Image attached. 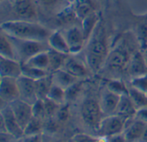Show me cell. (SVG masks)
Wrapping results in <instances>:
<instances>
[{
	"mask_svg": "<svg viewBox=\"0 0 147 142\" xmlns=\"http://www.w3.org/2000/svg\"><path fill=\"white\" fill-rule=\"evenodd\" d=\"M131 55L126 47L121 44L109 53L104 66L111 71H121L127 67Z\"/></svg>",
	"mask_w": 147,
	"mask_h": 142,
	"instance_id": "obj_7",
	"label": "cell"
},
{
	"mask_svg": "<svg viewBox=\"0 0 147 142\" xmlns=\"http://www.w3.org/2000/svg\"><path fill=\"white\" fill-rule=\"evenodd\" d=\"M0 74L1 78H18L22 76V64L16 60L0 58Z\"/></svg>",
	"mask_w": 147,
	"mask_h": 142,
	"instance_id": "obj_14",
	"label": "cell"
},
{
	"mask_svg": "<svg viewBox=\"0 0 147 142\" xmlns=\"http://www.w3.org/2000/svg\"><path fill=\"white\" fill-rule=\"evenodd\" d=\"M131 87L147 94V74L134 77L131 80Z\"/></svg>",
	"mask_w": 147,
	"mask_h": 142,
	"instance_id": "obj_33",
	"label": "cell"
},
{
	"mask_svg": "<svg viewBox=\"0 0 147 142\" xmlns=\"http://www.w3.org/2000/svg\"><path fill=\"white\" fill-rule=\"evenodd\" d=\"M82 90V83L77 81L67 89H65V102H72L77 99Z\"/></svg>",
	"mask_w": 147,
	"mask_h": 142,
	"instance_id": "obj_32",
	"label": "cell"
},
{
	"mask_svg": "<svg viewBox=\"0 0 147 142\" xmlns=\"http://www.w3.org/2000/svg\"><path fill=\"white\" fill-rule=\"evenodd\" d=\"M64 35L68 43L71 54L78 53L83 49L86 41L81 28L77 26L71 27L65 31Z\"/></svg>",
	"mask_w": 147,
	"mask_h": 142,
	"instance_id": "obj_11",
	"label": "cell"
},
{
	"mask_svg": "<svg viewBox=\"0 0 147 142\" xmlns=\"http://www.w3.org/2000/svg\"><path fill=\"white\" fill-rule=\"evenodd\" d=\"M43 101H44V105H45L46 116L53 117V116H55L60 105L56 103L55 102H53V100H51L49 98H47Z\"/></svg>",
	"mask_w": 147,
	"mask_h": 142,
	"instance_id": "obj_35",
	"label": "cell"
},
{
	"mask_svg": "<svg viewBox=\"0 0 147 142\" xmlns=\"http://www.w3.org/2000/svg\"><path fill=\"white\" fill-rule=\"evenodd\" d=\"M51 75H52L53 85L60 86L65 90L78 81V78L76 77L72 76L71 74H70L64 69H59L51 73Z\"/></svg>",
	"mask_w": 147,
	"mask_h": 142,
	"instance_id": "obj_20",
	"label": "cell"
},
{
	"mask_svg": "<svg viewBox=\"0 0 147 142\" xmlns=\"http://www.w3.org/2000/svg\"><path fill=\"white\" fill-rule=\"evenodd\" d=\"M127 69L129 73L134 77L147 74L146 61L141 52L135 51L132 53Z\"/></svg>",
	"mask_w": 147,
	"mask_h": 142,
	"instance_id": "obj_16",
	"label": "cell"
},
{
	"mask_svg": "<svg viewBox=\"0 0 147 142\" xmlns=\"http://www.w3.org/2000/svg\"><path fill=\"white\" fill-rule=\"evenodd\" d=\"M62 69H64L72 76L76 77L78 79L81 78H85L89 75V67L86 66L85 64L83 63L81 60L69 55L66 58Z\"/></svg>",
	"mask_w": 147,
	"mask_h": 142,
	"instance_id": "obj_15",
	"label": "cell"
},
{
	"mask_svg": "<svg viewBox=\"0 0 147 142\" xmlns=\"http://www.w3.org/2000/svg\"><path fill=\"white\" fill-rule=\"evenodd\" d=\"M1 29L10 37L38 41H47L51 34L46 27L38 22L19 19L3 22Z\"/></svg>",
	"mask_w": 147,
	"mask_h": 142,
	"instance_id": "obj_1",
	"label": "cell"
},
{
	"mask_svg": "<svg viewBox=\"0 0 147 142\" xmlns=\"http://www.w3.org/2000/svg\"><path fill=\"white\" fill-rule=\"evenodd\" d=\"M146 123L139 121L134 120L131 122L127 127H126L124 130V136L126 138L127 142H139L141 139L143 133L146 129Z\"/></svg>",
	"mask_w": 147,
	"mask_h": 142,
	"instance_id": "obj_18",
	"label": "cell"
},
{
	"mask_svg": "<svg viewBox=\"0 0 147 142\" xmlns=\"http://www.w3.org/2000/svg\"><path fill=\"white\" fill-rule=\"evenodd\" d=\"M17 85L19 90L20 99L28 103L31 105L38 100L35 92L34 80L26 78L24 76H21L17 78Z\"/></svg>",
	"mask_w": 147,
	"mask_h": 142,
	"instance_id": "obj_10",
	"label": "cell"
},
{
	"mask_svg": "<svg viewBox=\"0 0 147 142\" xmlns=\"http://www.w3.org/2000/svg\"><path fill=\"white\" fill-rule=\"evenodd\" d=\"M37 5L36 0H16L14 9L19 20L34 22L37 19Z\"/></svg>",
	"mask_w": 147,
	"mask_h": 142,
	"instance_id": "obj_9",
	"label": "cell"
},
{
	"mask_svg": "<svg viewBox=\"0 0 147 142\" xmlns=\"http://www.w3.org/2000/svg\"><path fill=\"white\" fill-rule=\"evenodd\" d=\"M72 7L76 16L80 20L84 19L91 13L95 12L94 5L91 0H75Z\"/></svg>",
	"mask_w": 147,
	"mask_h": 142,
	"instance_id": "obj_24",
	"label": "cell"
},
{
	"mask_svg": "<svg viewBox=\"0 0 147 142\" xmlns=\"http://www.w3.org/2000/svg\"><path fill=\"white\" fill-rule=\"evenodd\" d=\"M36 1H37L38 4L41 5L42 7H44L46 9H53L60 3L67 2L65 0H36Z\"/></svg>",
	"mask_w": 147,
	"mask_h": 142,
	"instance_id": "obj_37",
	"label": "cell"
},
{
	"mask_svg": "<svg viewBox=\"0 0 147 142\" xmlns=\"http://www.w3.org/2000/svg\"><path fill=\"white\" fill-rule=\"evenodd\" d=\"M47 43L49 45V47L65 53V54H71L70 53V48L68 46V43L65 40V37L64 35V34H62L59 31H54L53 33H51L48 40H47Z\"/></svg>",
	"mask_w": 147,
	"mask_h": 142,
	"instance_id": "obj_19",
	"label": "cell"
},
{
	"mask_svg": "<svg viewBox=\"0 0 147 142\" xmlns=\"http://www.w3.org/2000/svg\"><path fill=\"white\" fill-rule=\"evenodd\" d=\"M65 1H67L68 3H70V2H74L75 0H65Z\"/></svg>",
	"mask_w": 147,
	"mask_h": 142,
	"instance_id": "obj_46",
	"label": "cell"
},
{
	"mask_svg": "<svg viewBox=\"0 0 147 142\" xmlns=\"http://www.w3.org/2000/svg\"><path fill=\"white\" fill-rule=\"evenodd\" d=\"M127 121L118 115H111L104 117L99 127L97 128V134L100 136L110 137L119 134H122L126 128Z\"/></svg>",
	"mask_w": 147,
	"mask_h": 142,
	"instance_id": "obj_5",
	"label": "cell"
},
{
	"mask_svg": "<svg viewBox=\"0 0 147 142\" xmlns=\"http://www.w3.org/2000/svg\"><path fill=\"white\" fill-rule=\"evenodd\" d=\"M48 59H49V66H48V72L53 73L59 69L63 68L65 61L69 54H65L59 52H57L52 48H49L47 51Z\"/></svg>",
	"mask_w": 147,
	"mask_h": 142,
	"instance_id": "obj_21",
	"label": "cell"
},
{
	"mask_svg": "<svg viewBox=\"0 0 147 142\" xmlns=\"http://www.w3.org/2000/svg\"><path fill=\"white\" fill-rule=\"evenodd\" d=\"M139 142H147V125L146 127V129H145L144 133H143V135H142L141 139L140 140Z\"/></svg>",
	"mask_w": 147,
	"mask_h": 142,
	"instance_id": "obj_44",
	"label": "cell"
},
{
	"mask_svg": "<svg viewBox=\"0 0 147 142\" xmlns=\"http://www.w3.org/2000/svg\"><path fill=\"white\" fill-rule=\"evenodd\" d=\"M41 129H42L41 120L36 118V117H33L30 120V122L27 124V126L24 128V129H23L24 136H30V135H40Z\"/></svg>",
	"mask_w": 147,
	"mask_h": 142,
	"instance_id": "obj_31",
	"label": "cell"
},
{
	"mask_svg": "<svg viewBox=\"0 0 147 142\" xmlns=\"http://www.w3.org/2000/svg\"><path fill=\"white\" fill-rule=\"evenodd\" d=\"M9 104L10 105L18 123L24 129L27 124L34 117L32 105L20 98L11 102Z\"/></svg>",
	"mask_w": 147,
	"mask_h": 142,
	"instance_id": "obj_8",
	"label": "cell"
},
{
	"mask_svg": "<svg viewBox=\"0 0 147 142\" xmlns=\"http://www.w3.org/2000/svg\"><path fill=\"white\" fill-rule=\"evenodd\" d=\"M134 119L141 121V122H143L147 124V107L138 110Z\"/></svg>",
	"mask_w": 147,
	"mask_h": 142,
	"instance_id": "obj_39",
	"label": "cell"
},
{
	"mask_svg": "<svg viewBox=\"0 0 147 142\" xmlns=\"http://www.w3.org/2000/svg\"><path fill=\"white\" fill-rule=\"evenodd\" d=\"M7 35V34H6ZM10 41L12 42L17 60L23 64L27 62L33 56L47 51L50 47L47 41H30V40H22L8 35Z\"/></svg>",
	"mask_w": 147,
	"mask_h": 142,
	"instance_id": "obj_3",
	"label": "cell"
},
{
	"mask_svg": "<svg viewBox=\"0 0 147 142\" xmlns=\"http://www.w3.org/2000/svg\"><path fill=\"white\" fill-rule=\"evenodd\" d=\"M15 142H22V139L21 140H17V141H16Z\"/></svg>",
	"mask_w": 147,
	"mask_h": 142,
	"instance_id": "obj_47",
	"label": "cell"
},
{
	"mask_svg": "<svg viewBox=\"0 0 147 142\" xmlns=\"http://www.w3.org/2000/svg\"><path fill=\"white\" fill-rule=\"evenodd\" d=\"M50 74L47 71L37 69L32 66H29L26 64H22V76L28 78L33 80H38L41 78H44Z\"/></svg>",
	"mask_w": 147,
	"mask_h": 142,
	"instance_id": "obj_27",
	"label": "cell"
},
{
	"mask_svg": "<svg viewBox=\"0 0 147 142\" xmlns=\"http://www.w3.org/2000/svg\"><path fill=\"white\" fill-rule=\"evenodd\" d=\"M1 132H7L17 140L24 137L23 128L18 123L9 104L5 106L1 111Z\"/></svg>",
	"mask_w": 147,
	"mask_h": 142,
	"instance_id": "obj_6",
	"label": "cell"
},
{
	"mask_svg": "<svg viewBox=\"0 0 147 142\" xmlns=\"http://www.w3.org/2000/svg\"><path fill=\"white\" fill-rule=\"evenodd\" d=\"M108 140H109V142H127L123 134H119L114 136H110L108 138Z\"/></svg>",
	"mask_w": 147,
	"mask_h": 142,
	"instance_id": "obj_43",
	"label": "cell"
},
{
	"mask_svg": "<svg viewBox=\"0 0 147 142\" xmlns=\"http://www.w3.org/2000/svg\"><path fill=\"white\" fill-rule=\"evenodd\" d=\"M137 109L134 103L132 102L129 95H122L121 96L120 103L117 107L115 115H118L127 121L130 120L131 118H134L137 113Z\"/></svg>",
	"mask_w": 147,
	"mask_h": 142,
	"instance_id": "obj_17",
	"label": "cell"
},
{
	"mask_svg": "<svg viewBox=\"0 0 147 142\" xmlns=\"http://www.w3.org/2000/svg\"><path fill=\"white\" fill-rule=\"evenodd\" d=\"M120 99L121 96L109 91L108 89L104 91L102 94L101 101L99 103L103 115L106 116L115 115L117 107L120 103Z\"/></svg>",
	"mask_w": 147,
	"mask_h": 142,
	"instance_id": "obj_13",
	"label": "cell"
},
{
	"mask_svg": "<svg viewBox=\"0 0 147 142\" xmlns=\"http://www.w3.org/2000/svg\"><path fill=\"white\" fill-rule=\"evenodd\" d=\"M99 22H100V18H99V15L96 12L91 13L90 15H89L88 16H86L84 19L82 20L81 28L86 41L90 38V36L94 33Z\"/></svg>",
	"mask_w": 147,
	"mask_h": 142,
	"instance_id": "obj_23",
	"label": "cell"
},
{
	"mask_svg": "<svg viewBox=\"0 0 147 142\" xmlns=\"http://www.w3.org/2000/svg\"><path fill=\"white\" fill-rule=\"evenodd\" d=\"M47 51L41 52L36 55L33 56L27 62H25L23 64H26L29 66H32V67H34L37 69H40V70H44V71L48 72L49 59H48Z\"/></svg>",
	"mask_w": 147,
	"mask_h": 142,
	"instance_id": "obj_26",
	"label": "cell"
},
{
	"mask_svg": "<svg viewBox=\"0 0 147 142\" xmlns=\"http://www.w3.org/2000/svg\"><path fill=\"white\" fill-rule=\"evenodd\" d=\"M17 141L12 135L7 132H1L0 133V142H15Z\"/></svg>",
	"mask_w": 147,
	"mask_h": 142,
	"instance_id": "obj_41",
	"label": "cell"
},
{
	"mask_svg": "<svg viewBox=\"0 0 147 142\" xmlns=\"http://www.w3.org/2000/svg\"><path fill=\"white\" fill-rule=\"evenodd\" d=\"M53 142H64V141H53Z\"/></svg>",
	"mask_w": 147,
	"mask_h": 142,
	"instance_id": "obj_49",
	"label": "cell"
},
{
	"mask_svg": "<svg viewBox=\"0 0 147 142\" xmlns=\"http://www.w3.org/2000/svg\"><path fill=\"white\" fill-rule=\"evenodd\" d=\"M128 95L137 110L147 107V94L133 87L129 88Z\"/></svg>",
	"mask_w": 147,
	"mask_h": 142,
	"instance_id": "obj_28",
	"label": "cell"
},
{
	"mask_svg": "<svg viewBox=\"0 0 147 142\" xmlns=\"http://www.w3.org/2000/svg\"><path fill=\"white\" fill-rule=\"evenodd\" d=\"M108 55L109 51L107 41L102 29L100 28L99 22L90 36L87 46L85 59L89 69L95 73L98 72L105 65Z\"/></svg>",
	"mask_w": 147,
	"mask_h": 142,
	"instance_id": "obj_2",
	"label": "cell"
},
{
	"mask_svg": "<svg viewBox=\"0 0 147 142\" xmlns=\"http://www.w3.org/2000/svg\"><path fill=\"white\" fill-rule=\"evenodd\" d=\"M0 97L3 101L9 103L16 99H19L20 96L17 85V78H1Z\"/></svg>",
	"mask_w": 147,
	"mask_h": 142,
	"instance_id": "obj_12",
	"label": "cell"
},
{
	"mask_svg": "<svg viewBox=\"0 0 147 142\" xmlns=\"http://www.w3.org/2000/svg\"><path fill=\"white\" fill-rule=\"evenodd\" d=\"M107 89L119 96L128 95L129 88L127 87L125 83L120 79H109L106 83Z\"/></svg>",
	"mask_w": 147,
	"mask_h": 142,
	"instance_id": "obj_29",
	"label": "cell"
},
{
	"mask_svg": "<svg viewBox=\"0 0 147 142\" xmlns=\"http://www.w3.org/2000/svg\"><path fill=\"white\" fill-rule=\"evenodd\" d=\"M41 138L40 135H30V136H24L22 139V142H40Z\"/></svg>",
	"mask_w": 147,
	"mask_h": 142,
	"instance_id": "obj_42",
	"label": "cell"
},
{
	"mask_svg": "<svg viewBox=\"0 0 147 142\" xmlns=\"http://www.w3.org/2000/svg\"><path fill=\"white\" fill-rule=\"evenodd\" d=\"M146 49H147V41H146Z\"/></svg>",
	"mask_w": 147,
	"mask_h": 142,
	"instance_id": "obj_50",
	"label": "cell"
},
{
	"mask_svg": "<svg viewBox=\"0 0 147 142\" xmlns=\"http://www.w3.org/2000/svg\"><path fill=\"white\" fill-rule=\"evenodd\" d=\"M32 110H33V116L34 117H36L38 119H42L46 117V111H45V105L44 101L38 99L34 104H32Z\"/></svg>",
	"mask_w": 147,
	"mask_h": 142,
	"instance_id": "obj_34",
	"label": "cell"
},
{
	"mask_svg": "<svg viewBox=\"0 0 147 142\" xmlns=\"http://www.w3.org/2000/svg\"><path fill=\"white\" fill-rule=\"evenodd\" d=\"M56 117L57 119L59 121V122H65L68 118H69V116H70V113H69V107L67 104H65V105H61L57 113H56Z\"/></svg>",
	"mask_w": 147,
	"mask_h": 142,
	"instance_id": "obj_36",
	"label": "cell"
},
{
	"mask_svg": "<svg viewBox=\"0 0 147 142\" xmlns=\"http://www.w3.org/2000/svg\"><path fill=\"white\" fill-rule=\"evenodd\" d=\"M45 129L49 133H55L58 129V124L53 119H52V117H50V119L45 124Z\"/></svg>",
	"mask_w": 147,
	"mask_h": 142,
	"instance_id": "obj_40",
	"label": "cell"
},
{
	"mask_svg": "<svg viewBox=\"0 0 147 142\" xmlns=\"http://www.w3.org/2000/svg\"><path fill=\"white\" fill-rule=\"evenodd\" d=\"M81 116L85 124L97 129L104 115L98 102L92 98H87L82 103Z\"/></svg>",
	"mask_w": 147,
	"mask_h": 142,
	"instance_id": "obj_4",
	"label": "cell"
},
{
	"mask_svg": "<svg viewBox=\"0 0 147 142\" xmlns=\"http://www.w3.org/2000/svg\"><path fill=\"white\" fill-rule=\"evenodd\" d=\"M2 2H3V1H6V2H11V3H15V1L16 0H1Z\"/></svg>",
	"mask_w": 147,
	"mask_h": 142,
	"instance_id": "obj_45",
	"label": "cell"
},
{
	"mask_svg": "<svg viewBox=\"0 0 147 142\" xmlns=\"http://www.w3.org/2000/svg\"><path fill=\"white\" fill-rule=\"evenodd\" d=\"M75 142H97V138L85 134H78L71 138Z\"/></svg>",
	"mask_w": 147,
	"mask_h": 142,
	"instance_id": "obj_38",
	"label": "cell"
},
{
	"mask_svg": "<svg viewBox=\"0 0 147 142\" xmlns=\"http://www.w3.org/2000/svg\"><path fill=\"white\" fill-rule=\"evenodd\" d=\"M47 98L53 100V102H55L59 105H62L65 102V90L60 86L53 85L48 93Z\"/></svg>",
	"mask_w": 147,
	"mask_h": 142,
	"instance_id": "obj_30",
	"label": "cell"
},
{
	"mask_svg": "<svg viewBox=\"0 0 147 142\" xmlns=\"http://www.w3.org/2000/svg\"><path fill=\"white\" fill-rule=\"evenodd\" d=\"M0 55L1 57H4L7 59L16 60V54L12 42L10 41L8 35H6L3 32L1 34L0 40Z\"/></svg>",
	"mask_w": 147,
	"mask_h": 142,
	"instance_id": "obj_25",
	"label": "cell"
},
{
	"mask_svg": "<svg viewBox=\"0 0 147 142\" xmlns=\"http://www.w3.org/2000/svg\"><path fill=\"white\" fill-rule=\"evenodd\" d=\"M68 142H75V141H74L72 140V139H71V140H70V141H69Z\"/></svg>",
	"mask_w": 147,
	"mask_h": 142,
	"instance_id": "obj_48",
	"label": "cell"
},
{
	"mask_svg": "<svg viewBox=\"0 0 147 142\" xmlns=\"http://www.w3.org/2000/svg\"><path fill=\"white\" fill-rule=\"evenodd\" d=\"M34 84H35V92H36L37 98L40 100L47 99L48 93L53 85L51 73L44 78L35 80Z\"/></svg>",
	"mask_w": 147,
	"mask_h": 142,
	"instance_id": "obj_22",
	"label": "cell"
}]
</instances>
